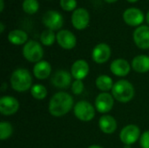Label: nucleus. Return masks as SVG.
Here are the masks:
<instances>
[{"label": "nucleus", "mask_w": 149, "mask_h": 148, "mask_svg": "<svg viewBox=\"0 0 149 148\" xmlns=\"http://www.w3.org/2000/svg\"><path fill=\"white\" fill-rule=\"evenodd\" d=\"M73 106V98L67 92L55 93L49 102V112L54 117H62L67 114Z\"/></svg>", "instance_id": "1"}, {"label": "nucleus", "mask_w": 149, "mask_h": 148, "mask_svg": "<svg viewBox=\"0 0 149 148\" xmlns=\"http://www.w3.org/2000/svg\"><path fill=\"white\" fill-rule=\"evenodd\" d=\"M10 85L16 92H24L28 91L32 86V78L30 72L24 68L16 69L11 73Z\"/></svg>", "instance_id": "2"}, {"label": "nucleus", "mask_w": 149, "mask_h": 148, "mask_svg": "<svg viewBox=\"0 0 149 148\" xmlns=\"http://www.w3.org/2000/svg\"><path fill=\"white\" fill-rule=\"evenodd\" d=\"M112 95L119 102L127 103L134 97V87L128 80L120 79L113 85Z\"/></svg>", "instance_id": "3"}, {"label": "nucleus", "mask_w": 149, "mask_h": 148, "mask_svg": "<svg viewBox=\"0 0 149 148\" xmlns=\"http://www.w3.org/2000/svg\"><path fill=\"white\" fill-rule=\"evenodd\" d=\"M23 55L26 60L36 64L42 60L44 50L38 42L35 40H28V42L24 45Z\"/></svg>", "instance_id": "4"}, {"label": "nucleus", "mask_w": 149, "mask_h": 148, "mask_svg": "<svg viewBox=\"0 0 149 148\" xmlns=\"http://www.w3.org/2000/svg\"><path fill=\"white\" fill-rule=\"evenodd\" d=\"M73 113L77 119L80 121L89 122L95 117V108L88 101L81 100L73 106Z\"/></svg>", "instance_id": "5"}, {"label": "nucleus", "mask_w": 149, "mask_h": 148, "mask_svg": "<svg viewBox=\"0 0 149 148\" xmlns=\"http://www.w3.org/2000/svg\"><path fill=\"white\" fill-rule=\"evenodd\" d=\"M42 22L47 29L54 31L59 30L63 26L64 18L58 11L52 10L45 12L42 17Z\"/></svg>", "instance_id": "6"}, {"label": "nucleus", "mask_w": 149, "mask_h": 148, "mask_svg": "<svg viewBox=\"0 0 149 148\" xmlns=\"http://www.w3.org/2000/svg\"><path fill=\"white\" fill-rule=\"evenodd\" d=\"M141 129L136 125H127L122 128L120 133V138L122 143L127 146L134 144L141 138Z\"/></svg>", "instance_id": "7"}, {"label": "nucleus", "mask_w": 149, "mask_h": 148, "mask_svg": "<svg viewBox=\"0 0 149 148\" xmlns=\"http://www.w3.org/2000/svg\"><path fill=\"white\" fill-rule=\"evenodd\" d=\"M90 22V14L84 8L76 9L72 15V24L77 30L86 29Z\"/></svg>", "instance_id": "8"}, {"label": "nucleus", "mask_w": 149, "mask_h": 148, "mask_svg": "<svg viewBox=\"0 0 149 148\" xmlns=\"http://www.w3.org/2000/svg\"><path fill=\"white\" fill-rule=\"evenodd\" d=\"M114 104V98L108 92L100 93L95 99V108L100 113H109Z\"/></svg>", "instance_id": "9"}, {"label": "nucleus", "mask_w": 149, "mask_h": 148, "mask_svg": "<svg viewBox=\"0 0 149 148\" xmlns=\"http://www.w3.org/2000/svg\"><path fill=\"white\" fill-rule=\"evenodd\" d=\"M72 74L65 70H58L55 72L51 79L53 86L59 89H66L72 85Z\"/></svg>", "instance_id": "10"}, {"label": "nucleus", "mask_w": 149, "mask_h": 148, "mask_svg": "<svg viewBox=\"0 0 149 148\" xmlns=\"http://www.w3.org/2000/svg\"><path fill=\"white\" fill-rule=\"evenodd\" d=\"M134 41L135 44L142 50L149 49V26L141 25L134 31Z\"/></svg>", "instance_id": "11"}, {"label": "nucleus", "mask_w": 149, "mask_h": 148, "mask_svg": "<svg viewBox=\"0 0 149 148\" xmlns=\"http://www.w3.org/2000/svg\"><path fill=\"white\" fill-rule=\"evenodd\" d=\"M144 14L138 8H128L123 13V20L130 26H139L144 21Z\"/></svg>", "instance_id": "12"}, {"label": "nucleus", "mask_w": 149, "mask_h": 148, "mask_svg": "<svg viewBox=\"0 0 149 148\" xmlns=\"http://www.w3.org/2000/svg\"><path fill=\"white\" fill-rule=\"evenodd\" d=\"M19 109V103L14 97L3 96L0 99V112L4 116L15 114Z\"/></svg>", "instance_id": "13"}, {"label": "nucleus", "mask_w": 149, "mask_h": 148, "mask_svg": "<svg viewBox=\"0 0 149 148\" xmlns=\"http://www.w3.org/2000/svg\"><path fill=\"white\" fill-rule=\"evenodd\" d=\"M111 48L107 44L100 43L98 44L93 50L92 58L93 60L97 64H104L111 57Z\"/></svg>", "instance_id": "14"}, {"label": "nucleus", "mask_w": 149, "mask_h": 148, "mask_svg": "<svg viewBox=\"0 0 149 148\" xmlns=\"http://www.w3.org/2000/svg\"><path fill=\"white\" fill-rule=\"evenodd\" d=\"M57 42L65 50L73 49L77 44V38L75 35L68 30H61L57 33Z\"/></svg>", "instance_id": "15"}, {"label": "nucleus", "mask_w": 149, "mask_h": 148, "mask_svg": "<svg viewBox=\"0 0 149 148\" xmlns=\"http://www.w3.org/2000/svg\"><path fill=\"white\" fill-rule=\"evenodd\" d=\"M89 65L84 59L76 60L71 67V74L75 80H83L89 73Z\"/></svg>", "instance_id": "16"}, {"label": "nucleus", "mask_w": 149, "mask_h": 148, "mask_svg": "<svg viewBox=\"0 0 149 148\" xmlns=\"http://www.w3.org/2000/svg\"><path fill=\"white\" fill-rule=\"evenodd\" d=\"M110 70H111L112 73L115 76L125 77L130 72L131 65L126 59L117 58L111 63Z\"/></svg>", "instance_id": "17"}, {"label": "nucleus", "mask_w": 149, "mask_h": 148, "mask_svg": "<svg viewBox=\"0 0 149 148\" xmlns=\"http://www.w3.org/2000/svg\"><path fill=\"white\" fill-rule=\"evenodd\" d=\"M99 126L104 133L112 134L117 129V121L113 116L105 114L100 117L99 120Z\"/></svg>", "instance_id": "18"}, {"label": "nucleus", "mask_w": 149, "mask_h": 148, "mask_svg": "<svg viewBox=\"0 0 149 148\" xmlns=\"http://www.w3.org/2000/svg\"><path fill=\"white\" fill-rule=\"evenodd\" d=\"M52 72V66L50 63L41 60L36 63L33 66V74L38 79H46Z\"/></svg>", "instance_id": "19"}, {"label": "nucleus", "mask_w": 149, "mask_h": 148, "mask_svg": "<svg viewBox=\"0 0 149 148\" xmlns=\"http://www.w3.org/2000/svg\"><path fill=\"white\" fill-rule=\"evenodd\" d=\"M132 67L138 73H146L149 72V56L138 55L132 60Z\"/></svg>", "instance_id": "20"}, {"label": "nucleus", "mask_w": 149, "mask_h": 148, "mask_svg": "<svg viewBox=\"0 0 149 148\" xmlns=\"http://www.w3.org/2000/svg\"><path fill=\"white\" fill-rule=\"evenodd\" d=\"M8 40L10 43L15 45L25 44L28 42V35L24 31L22 30H13L8 34Z\"/></svg>", "instance_id": "21"}, {"label": "nucleus", "mask_w": 149, "mask_h": 148, "mask_svg": "<svg viewBox=\"0 0 149 148\" xmlns=\"http://www.w3.org/2000/svg\"><path fill=\"white\" fill-rule=\"evenodd\" d=\"M95 85L99 90L102 91L103 92H107L113 89L114 84L112 78H110L108 75H100L96 79Z\"/></svg>", "instance_id": "22"}, {"label": "nucleus", "mask_w": 149, "mask_h": 148, "mask_svg": "<svg viewBox=\"0 0 149 148\" xmlns=\"http://www.w3.org/2000/svg\"><path fill=\"white\" fill-rule=\"evenodd\" d=\"M31 96L38 100H43L47 96V90L46 88L41 84H36L31 86Z\"/></svg>", "instance_id": "23"}, {"label": "nucleus", "mask_w": 149, "mask_h": 148, "mask_svg": "<svg viewBox=\"0 0 149 148\" xmlns=\"http://www.w3.org/2000/svg\"><path fill=\"white\" fill-rule=\"evenodd\" d=\"M55 40H57V35H55L54 31L52 30H45L40 35V41L45 46H51L54 44Z\"/></svg>", "instance_id": "24"}, {"label": "nucleus", "mask_w": 149, "mask_h": 148, "mask_svg": "<svg viewBox=\"0 0 149 148\" xmlns=\"http://www.w3.org/2000/svg\"><path fill=\"white\" fill-rule=\"evenodd\" d=\"M13 127L10 123L6 121H2L0 123V139L2 140H7L12 135Z\"/></svg>", "instance_id": "25"}, {"label": "nucleus", "mask_w": 149, "mask_h": 148, "mask_svg": "<svg viewBox=\"0 0 149 148\" xmlns=\"http://www.w3.org/2000/svg\"><path fill=\"white\" fill-rule=\"evenodd\" d=\"M22 6L24 11L28 14H35L39 8L38 0H24Z\"/></svg>", "instance_id": "26"}, {"label": "nucleus", "mask_w": 149, "mask_h": 148, "mask_svg": "<svg viewBox=\"0 0 149 148\" xmlns=\"http://www.w3.org/2000/svg\"><path fill=\"white\" fill-rule=\"evenodd\" d=\"M59 3L61 8L65 11H74L77 7L76 0H60Z\"/></svg>", "instance_id": "27"}, {"label": "nucleus", "mask_w": 149, "mask_h": 148, "mask_svg": "<svg viewBox=\"0 0 149 148\" xmlns=\"http://www.w3.org/2000/svg\"><path fill=\"white\" fill-rule=\"evenodd\" d=\"M71 88H72V92L75 95H79L83 92L85 86L82 80H75L74 82H72Z\"/></svg>", "instance_id": "28"}, {"label": "nucleus", "mask_w": 149, "mask_h": 148, "mask_svg": "<svg viewBox=\"0 0 149 148\" xmlns=\"http://www.w3.org/2000/svg\"><path fill=\"white\" fill-rule=\"evenodd\" d=\"M140 144L142 148H149V131L144 132L140 138Z\"/></svg>", "instance_id": "29"}, {"label": "nucleus", "mask_w": 149, "mask_h": 148, "mask_svg": "<svg viewBox=\"0 0 149 148\" xmlns=\"http://www.w3.org/2000/svg\"><path fill=\"white\" fill-rule=\"evenodd\" d=\"M3 7H4V2L3 0H0V11L1 12L3 10Z\"/></svg>", "instance_id": "30"}, {"label": "nucleus", "mask_w": 149, "mask_h": 148, "mask_svg": "<svg viewBox=\"0 0 149 148\" xmlns=\"http://www.w3.org/2000/svg\"><path fill=\"white\" fill-rule=\"evenodd\" d=\"M3 30H4V25H3V24L1 22V23H0V33H3Z\"/></svg>", "instance_id": "31"}, {"label": "nucleus", "mask_w": 149, "mask_h": 148, "mask_svg": "<svg viewBox=\"0 0 149 148\" xmlns=\"http://www.w3.org/2000/svg\"><path fill=\"white\" fill-rule=\"evenodd\" d=\"M88 148H103L102 147H100V146H98V145H92V146H90Z\"/></svg>", "instance_id": "32"}, {"label": "nucleus", "mask_w": 149, "mask_h": 148, "mask_svg": "<svg viewBox=\"0 0 149 148\" xmlns=\"http://www.w3.org/2000/svg\"><path fill=\"white\" fill-rule=\"evenodd\" d=\"M146 19H147V23L149 24V10L147 13V16H146Z\"/></svg>", "instance_id": "33"}, {"label": "nucleus", "mask_w": 149, "mask_h": 148, "mask_svg": "<svg viewBox=\"0 0 149 148\" xmlns=\"http://www.w3.org/2000/svg\"><path fill=\"white\" fill-rule=\"evenodd\" d=\"M105 1L107 3H113V2H116L117 0H105Z\"/></svg>", "instance_id": "34"}, {"label": "nucleus", "mask_w": 149, "mask_h": 148, "mask_svg": "<svg viewBox=\"0 0 149 148\" xmlns=\"http://www.w3.org/2000/svg\"><path fill=\"white\" fill-rule=\"evenodd\" d=\"M127 1H128V2H130V3H135V2H137L138 0H127Z\"/></svg>", "instance_id": "35"}, {"label": "nucleus", "mask_w": 149, "mask_h": 148, "mask_svg": "<svg viewBox=\"0 0 149 148\" xmlns=\"http://www.w3.org/2000/svg\"><path fill=\"white\" fill-rule=\"evenodd\" d=\"M125 148H131V146H127V145H125Z\"/></svg>", "instance_id": "36"}, {"label": "nucleus", "mask_w": 149, "mask_h": 148, "mask_svg": "<svg viewBox=\"0 0 149 148\" xmlns=\"http://www.w3.org/2000/svg\"><path fill=\"white\" fill-rule=\"evenodd\" d=\"M148 56H149V54H148Z\"/></svg>", "instance_id": "37"}]
</instances>
